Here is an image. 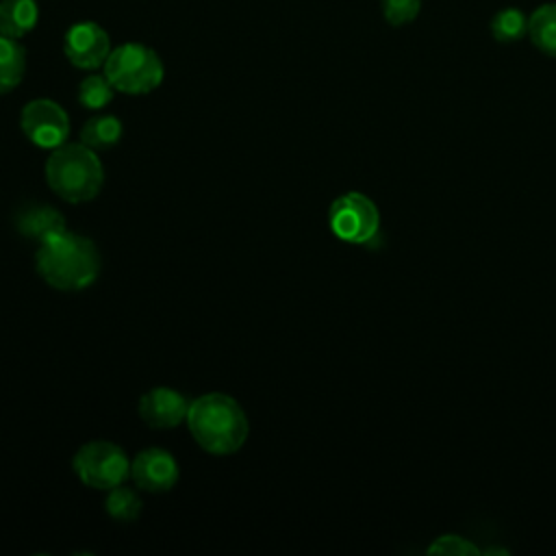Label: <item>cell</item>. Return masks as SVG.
Returning a JSON list of instances; mask_svg holds the SVG:
<instances>
[{"label":"cell","mask_w":556,"mask_h":556,"mask_svg":"<svg viewBox=\"0 0 556 556\" xmlns=\"http://www.w3.org/2000/svg\"><path fill=\"white\" fill-rule=\"evenodd\" d=\"M102 70L115 91L128 96L150 93L165 78V65L156 50L139 41H126L115 46Z\"/></svg>","instance_id":"4"},{"label":"cell","mask_w":556,"mask_h":556,"mask_svg":"<svg viewBox=\"0 0 556 556\" xmlns=\"http://www.w3.org/2000/svg\"><path fill=\"white\" fill-rule=\"evenodd\" d=\"M35 269L52 289L83 291L100 274V252L89 237L65 228L37 245Z\"/></svg>","instance_id":"1"},{"label":"cell","mask_w":556,"mask_h":556,"mask_svg":"<svg viewBox=\"0 0 556 556\" xmlns=\"http://www.w3.org/2000/svg\"><path fill=\"white\" fill-rule=\"evenodd\" d=\"M122 122L115 115L89 117L80 128V141L91 150H109L122 139Z\"/></svg>","instance_id":"15"},{"label":"cell","mask_w":556,"mask_h":556,"mask_svg":"<svg viewBox=\"0 0 556 556\" xmlns=\"http://www.w3.org/2000/svg\"><path fill=\"white\" fill-rule=\"evenodd\" d=\"M187 428L193 441L213 456H230L239 452L250 434V421L241 404L217 391L191 400Z\"/></svg>","instance_id":"2"},{"label":"cell","mask_w":556,"mask_h":556,"mask_svg":"<svg viewBox=\"0 0 556 556\" xmlns=\"http://www.w3.org/2000/svg\"><path fill=\"white\" fill-rule=\"evenodd\" d=\"M428 554L467 556V554H480V549H478L473 543H469L467 539H463V536L445 534V536H439L437 541H432V545L428 547Z\"/></svg>","instance_id":"20"},{"label":"cell","mask_w":556,"mask_h":556,"mask_svg":"<svg viewBox=\"0 0 556 556\" xmlns=\"http://www.w3.org/2000/svg\"><path fill=\"white\" fill-rule=\"evenodd\" d=\"M113 96H115V87L104 76V72L102 74H89L78 85V102L85 109H91V111L104 109L113 100Z\"/></svg>","instance_id":"18"},{"label":"cell","mask_w":556,"mask_h":556,"mask_svg":"<svg viewBox=\"0 0 556 556\" xmlns=\"http://www.w3.org/2000/svg\"><path fill=\"white\" fill-rule=\"evenodd\" d=\"M20 128L37 148L54 150L70 137V117L61 104L50 98H35L20 113Z\"/></svg>","instance_id":"7"},{"label":"cell","mask_w":556,"mask_h":556,"mask_svg":"<svg viewBox=\"0 0 556 556\" xmlns=\"http://www.w3.org/2000/svg\"><path fill=\"white\" fill-rule=\"evenodd\" d=\"M72 469L85 486L109 491L130 478V458L117 443L89 441L76 450Z\"/></svg>","instance_id":"5"},{"label":"cell","mask_w":556,"mask_h":556,"mask_svg":"<svg viewBox=\"0 0 556 556\" xmlns=\"http://www.w3.org/2000/svg\"><path fill=\"white\" fill-rule=\"evenodd\" d=\"M48 187L65 202L80 204L93 200L104 182V167L96 150L83 141L54 148L43 165Z\"/></svg>","instance_id":"3"},{"label":"cell","mask_w":556,"mask_h":556,"mask_svg":"<svg viewBox=\"0 0 556 556\" xmlns=\"http://www.w3.org/2000/svg\"><path fill=\"white\" fill-rule=\"evenodd\" d=\"M141 508H143V502L135 489H130L126 484H117L106 491L104 510L111 519H115L119 523H132L139 519Z\"/></svg>","instance_id":"17"},{"label":"cell","mask_w":556,"mask_h":556,"mask_svg":"<svg viewBox=\"0 0 556 556\" xmlns=\"http://www.w3.org/2000/svg\"><path fill=\"white\" fill-rule=\"evenodd\" d=\"M191 400L172 387H154L139 400V417L150 428H176L187 421Z\"/></svg>","instance_id":"10"},{"label":"cell","mask_w":556,"mask_h":556,"mask_svg":"<svg viewBox=\"0 0 556 556\" xmlns=\"http://www.w3.org/2000/svg\"><path fill=\"white\" fill-rule=\"evenodd\" d=\"M113 46L106 30L96 22H76L63 35V54L65 59L85 72L104 67Z\"/></svg>","instance_id":"8"},{"label":"cell","mask_w":556,"mask_h":556,"mask_svg":"<svg viewBox=\"0 0 556 556\" xmlns=\"http://www.w3.org/2000/svg\"><path fill=\"white\" fill-rule=\"evenodd\" d=\"M328 226L345 243L371 245L380 241L378 206L361 191H348L330 204Z\"/></svg>","instance_id":"6"},{"label":"cell","mask_w":556,"mask_h":556,"mask_svg":"<svg viewBox=\"0 0 556 556\" xmlns=\"http://www.w3.org/2000/svg\"><path fill=\"white\" fill-rule=\"evenodd\" d=\"M380 11L389 26L400 28L419 15L421 0H380Z\"/></svg>","instance_id":"19"},{"label":"cell","mask_w":556,"mask_h":556,"mask_svg":"<svg viewBox=\"0 0 556 556\" xmlns=\"http://www.w3.org/2000/svg\"><path fill=\"white\" fill-rule=\"evenodd\" d=\"M180 469L176 458L163 447H146L130 460V480L148 493H167L176 486Z\"/></svg>","instance_id":"9"},{"label":"cell","mask_w":556,"mask_h":556,"mask_svg":"<svg viewBox=\"0 0 556 556\" xmlns=\"http://www.w3.org/2000/svg\"><path fill=\"white\" fill-rule=\"evenodd\" d=\"M39 22L37 0H0V33L13 39L26 37Z\"/></svg>","instance_id":"12"},{"label":"cell","mask_w":556,"mask_h":556,"mask_svg":"<svg viewBox=\"0 0 556 556\" xmlns=\"http://www.w3.org/2000/svg\"><path fill=\"white\" fill-rule=\"evenodd\" d=\"M528 39L545 56L556 59V4H539L528 15Z\"/></svg>","instance_id":"13"},{"label":"cell","mask_w":556,"mask_h":556,"mask_svg":"<svg viewBox=\"0 0 556 556\" xmlns=\"http://www.w3.org/2000/svg\"><path fill=\"white\" fill-rule=\"evenodd\" d=\"M489 30L497 43H517L528 37V15L517 7H504L491 17Z\"/></svg>","instance_id":"16"},{"label":"cell","mask_w":556,"mask_h":556,"mask_svg":"<svg viewBox=\"0 0 556 556\" xmlns=\"http://www.w3.org/2000/svg\"><path fill=\"white\" fill-rule=\"evenodd\" d=\"M26 72V50L20 39L0 33V96L13 91Z\"/></svg>","instance_id":"14"},{"label":"cell","mask_w":556,"mask_h":556,"mask_svg":"<svg viewBox=\"0 0 556 556\" xmlns=\"http://www.w3.org/2000/svg\"><path fill=\"white\" fill-rule=\"evenodd\" d=\"M15 230L35 243L46 241L48 237L65 230V217L50 204H26L15 213Z\"/></svg>","instance_id":"11"}]
</instances>
